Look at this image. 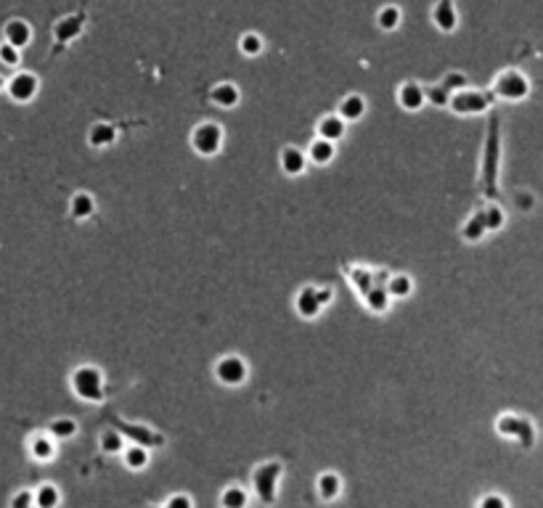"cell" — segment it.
<instances>
[{
    "label": "cell",
    "mask_w": 543,
    "mask_h": 508,
    "mask_svg": "<svg viewBox=\"0 0 543 508\" xmlns=\"http://www.w3.org/2000/svg\"><path fill=\"white\" fill-rule=\"evenodd\" d=\"M400 19H403V11L398 6H382L379 14H376V24L379 29L384 32H395V29L400 27Z\"/></svg>",
    "instance_id": "21"
},
{
    "label": "cell",
    "mask_w": 543,
    "mask_h": 508,
    "mask_svg": "<svg viewBox=\"0 0 543 508\" xmlns=\"http://www.w3.org/2000/svg\"><path fill=\"white\" fill-rule=\"evenodd\" d=\"M3 37H6V43L16 48H24L32 43V27H29L24 19H11L9 24L3 27Z\"/></svg>",
    "instance_id": "10"
},
{
    "label": "cell",
    "mask_w": 543,
    "mask_h": 508,
    "mask_svg": "<svg viewBox=\"0 0 543 508\" xmlns=\"http://www.w3.org/2000/svg\"><path fill=\"white\" fill-rule=\"evenodd\" d=\"M247 376H249V366H247V361L239 358V355H225V358L217 361L215 379L220 381V384H225V387H239V384L247 381Z\"/></svg>",
    "instance_id": "3"
},
{
    "label": "cell",
    "mask_w": 543,
    "mask_h": 508,
    "mask_svg": "<svg viewBox=\"0 0 543 508\" xmlns=\"http://www.w3.org/2000/svg\"><path fill=\"white\" fill-rule=\"evenodd\" d=\"M3 90H6V80H3V77H0V93H3Z\"/></svg>",
    "instance_id": "42"
},
{
    "label": "cell",
    "mask_w": 543,
    "mask_h": 508,
    "mask_svg": "<svg viewBox=\"0 0 543 508\" xmlns=\"http://www.w3.org/2000/svg\"><path fill=\"white\" fill-rule=\"evenodd\" d=\"M77 435V424L72 418H56L51 424V437L53 440H72Z\"/></svg>",
    "instance_id": "25"
},
{
    "label": "cell",
    "mask_w": 543,
    "mask_h": 508,
    "mask_svg": "<svg viewBox=\"0 0 543 508\" xmlns=\"http://www.w3.org/2000/svg\"><path fill=\"white\" fill-rule=\"evenodd\" d=\"M117 140V128L109 122H95L90 133H88V143L93 148H109Z\"/></svg>",
    "instance_id": "15"
},
{
    "label": "cell",
    "mask_w": 543,
    "mask_h": 508,
    "mask_svg": "<svg viewBox=\"0 0 543 508\" xmlns=\"http://www.w3.org/2000/svg\"><path fill=\"white\" fill-rule=\"evenodd\" d=\"M530 93V83L519 72H504L496 80V95L504 101H522Z\"/></svg>",
    "instance_id": "5"
},
{
    "label": "cell",
    "mask_w": 543,
    "mask_h": 508,
    "mask_svg": "<svg viewBox=\"0 0 543 508\" xmlns=\"http://www.w3.org/2000/svg\"><path fill=\"white\" fill-rule=\"evenodd\" d=\"M210 101L220 106V109H234L236 103L242 101V93L234 83H217L212 90H210Z\"/></svg>",
    "instance_id": "12"
},
{
    "label": "cell",
    "mask_w": 543,
    "mask_h": 508,
    "mask_svg": "<svg viewBox=\"0 0 543 508\" xmlns=\"http://www.w3.org/2000/svg\"><path fill=\"white\" fill-rule=\"evenodd\" d=\"M316 294H319V302H321V307H326L331 299H334V291L331 289H316Z\"/></svg>",
    "instance_id": "41"
},
{
    "label": "cell",
    "mask_w": 543,
    "mask_h": 508,
    "mask_svg": "<svg viewBox=\"0 0 543 508\" xmlns=\"http://www.w3.org/2000/svg\"><path fill=\"white\" fill-rule=\"evenodd\" d=\"M480 506H482V508H504L506 500L504 498H496V495H487V498L480 500Z\"/></svg>",
    "instance_id": "40"
},
{
    "label": "cell",
    "mask_w": 543,
    "mask_h": 508,
    "mask_svg": "<svg viewBox=\"0 0 543 508\" xmlns=\"http://www.w3.org/2000/svg\"><path fill=\"white\" fill-rule=\"evenodd\" d=\"M58 500H61V495H58V487H53V484H43V487L35 492V503H38L40 508H53L58 506Z\"/></svg>",
    "instance_id": "27"
},
{
    "label": "cell",
    "mask_w": 543,
    "mask_h": 508,
    "mask_svg": "<svg viewBox=\"0 0 543 508\" xmlns=\"http://www.w3.org/2000/svg\"><path fill=\"white\" fill-rule=\"evenodd\" d=\"M281 477V463H262L254 472V490L260 495L262 503H273L276 500V480Z\"/></svg>",
    "instance_id": "4"
},
{
    "label": "cell",
    "mask_w": 543,
    "mask_h": 508,
    "mask_svg": "<svg viewBox=\"0 0 543 508\" xmlns=\"http://www.w3.org/2000/svg\"><path fill=\"white\" fill-rule=\"evenodd\" d=\"M308 167V154H302L300 148L286 146L281 151V170L286 175H302Z\"/></svg>",
    "instance_id": "14"
},
{
    "label": "cell",
    "mask_w": 543,
    "mask_h": 508,
    "mask_svg": "<svg viewBox=\"0 0 543 508\" xmlns=\"http://www.w3.org/2000/svg\"><path fill=\"white\" fill-rule=\"evenodd\" d=\"M72 389L85 403H101L103 400V376L93 366H83L72 373Z\"/></svg>",
    "instance_id": "1"
},
{
    "label": "cell",
    "mask_w": 543,
    "mask_h": 508,
    "mask_svg": "<svg viewBox=\"0 0 543 508\" xmlns=\"http://www.w3.org/2000/svg\"><path fill=\"white\" fill-rule=\"evenodd\" d=\"M6 90H9L11 101L16 103H29L40 90V83L35 74L29 72H19L16 77H11L9 83H6Z\"/></svg>",
    "instance_id": "6"
},
{
    "label": "cell",
    "mask_w": 543,
    "mask_h": 508,
    "mask_svg": "<svg viewBox=\"0 0 543 508\" xmlns=\"http://www.w3.org/2000/svg\"><path fill=\"white\" fill-rule=\"evenodd\" d=\"M35 503V492H19V495H14V500H11V506L14 508H27Z\"/></svg>",
    "instance_id": "37"
},
{
    "label": "cell",
    "mask_w": 543,
    "mask_h": 508,
    "mask_svg": "<svg viewBox=\"0 0 543 508\" xmlns=\"http://www.w3.org/2000/svg\"><path fill=\"white\" fill-rule=\"evenodd\" d=\"M53 455H56L53 437H35V440H32V458H38V461H51Z\"/></svg>",
    "instance_id": "24"
},
{
    "label": "cell",
    "mask_w": 543,
    "mask_h": 508,
    "mask_svg": "<svg viewBox=\"0 0 543 508\" xmlns=\"http://www.w3.org/2000/svg\"><path fill=\"white\" fill-rule=\"evenodd\" d=\"M443 85H445L448 90H453V88H461V90H464V88H467V77H464V74H448V77L443 80Z\"/></svg>",
    "instance_id": "38"
},
{
    "label": "cell",
    "mask_w": 543,
    "mask_h": 508,
    "mask_svg": "<svg viewBox=\"0 0 543 508\" xmlns=\"http://www.w3.org/2000/svg\"><path fill=\"white\" fill-rule=\"evenodd\" d=\"M345 133H347V122L342 120L339 114H329V117H324V120L319 122L321 138L334 140V143H337L339 138H345Z\"/></svg>",
    "instance_id": "16"
},
{
    "label": "cell",
    "mask_w": 543,
    "mask_h": 508,
    "mask_svg": "<svg viewBox=\"0 0 543 508\" xmlns=\"http://www.w3.org/2000/svg\"><path fill=\"white\" fill-rule=\"evenodd\" d=\"M524 429H527V424L519 421V418H514V416L498 418V432H501V435H522Z\"/></svg>",
    "instance_id": "33"
},
{
    "label": "cell",
    "mask_w": 543,
    "mask_h": 508,
    "mask_svg": "<svg viewBox=\"0 0 543 508\" xmlns=\"http://www.w3.org/2000/svg\"><path fill=\"white\" fill-rule=\"evenodd\" d=\"M390 299H393V296L387 294V289L371 286L366 291V305H368L371 313H387V310H390Z\"/></svg>",
    "instance_id": "23"
},
{
    "label": "cell",
    "mask_w": 543,
    "mask_h": 508,
    "mask_svg": "<svg viewBox=\"0 0 543 508\" xmlns=\"http://www.w3.org/2000/svg\"><path fill=\"white\" fill-rule=\"evenodd\" d=\"M122 445H125V440H122L120 432H103L101 435V447H103V453H122Z\"/></svg>",
    "instance_id": "32"
},
{
    "label": "cell",
    "mask_w": 543,
    "mask_h": 508,
    "mask_svg": "<svg viewBox=\"0 0 543 508\" xmlns=\"http://www.w3.org/2000/svg\"><path fill=\"white\" fill-rule=\"evenodd\" d=\"M69 212H72V217L75 220H88L90 214L95 212V199L90 194H85V191H80V194L72 196V204H69Z\"/></svg>",
    "instance_id": "18"
},
{
    "label": "cell",
    "mask_w": 543,
    "mask_h": 508,
    "mask_svg": "<svg viewBox=\"0 0 543 508\" xmlns=\"http://www.w3.org/2000/svg\"><path fill=\"white\" fill-rule=\"evenodd\" d=\"M334 154H337V148H334V140H326V138H316L310 143V151H308V159L313 165L319 167H326L329 162H334Z\"/></svg>",
    "instance_id": "13"
},
{
    "label": "cell",
    "mask_w": 543,
    "mask_h": 508,
    "mask_svg": "<svg viewBox=\"0 0 543 508\" xmlns=\"http://www.w3.org/2000/svg\"><path fill=\"white\" fill-rule=\"evenodd\" d=\"M220 503H223L225 508H244L249 503V495H247L242 487H228V490L223 492Z\"/></svg>",
    "instance_id": "29"
},
{
    "label": "cell",
    "mask_w": 543,
    "mask_h": 508,
    "mask_svg": "<svg viewBox=\"0 0 543 508\" xmlns=\"http://www.w3.org/2000/svg\"><path fill=\"white\" fill-rule=\"evenodd\" d=\"M353 286H358L361 289V294H366L368 289H371V284H374V278H371V273L368 270H363V268H358V270H353Z\"/></svg>",
    "instance_id": "36"
},
{
    "label": "cell",
    "mask_w": 543,
    "mask_h": 508,
    "mask_svg": "<svg viewBox=\"0 0 543 508\" xmlns=\"http://www.w3.org/2000/svg\"><path fill=\"white\" fill-rule=\"evenodd\" d=\"M239 48H242L244 56H260L265 43H262V37L257 35V32H247V35H242V40H239Z\"/></svg>",
    "instance_id": "28"
},
{
    "label": "cell",
    "mask_w": 543,
    "mask_h": 508,
    "mask_svg": "<svg viewBox=\"0 0 543 508\" xmlns=\"http://www.w3.org/2000/svg\"><path fill=\"white\" fill-rule=\"evenodd\" d=\"M366 114V101H363V95H347L345 101L339 103V117L345 122H356V120H361Z\"/></svg>",
    "instance_id": "19"
},
{
    "label": "cell",
    "mask_w": 543,
    "mask_h": 508,
    "mask_svg": "<svg viewBox=\"0 0 543 508\" xmlns=\"http://www.w3.org/2000/svg\"><path fill=\"white\" fill-rule=\"evenodd\" d=\"M83 16H66L61 21H56V27H53V37H56L58 43H72L80 32H83Z\"/></svg>",
    "instance_id": "17"
},
{
    "label": "cell",
    "mask_w": 543,
    "mask_h": 508,
    "mask_svg": "<svg viewBox=\"0 0 543 508\" xmlns=\"http://www.w3.org/2000/svg\"><path fill=\"white\" fill-rule=\"evenodd\" d=\"M487 103H490V95H485V93L461 90L459 95H450L448 106L459 114H480V111L487 109Z\"/></svg>",
    "instance_id": "7"
},
{
    "label": "cell",
    "mask_w": 543,
    "mask_h": 508,
    "mask_svg": "<svg viewBox=\"0 0 543 508\" xmlns=\"http://www.w3.org/2000/svg\"><path fill=\"white\" fill-rule=\"evenodd\" d=\"M424 95H427V103H432V106H448L450 103V90L445 88V85L424 88Z\"/></svg>",
    "instance_id": "31"
},
{
    "label": "cell",
    "mask_w": 543,
    "mask_h": 508,
    "mask_svg": "<svg viewBox=\"0 0 543 508\" xmlns=\"http://www.w3.org/2000/svg\"><path fill=\"white\" fill-rule=\"evenodd\" d=\"M461 233H464V239H467V241H480V239H482V236L487 233L485 220H482V212L475 214V217H472V220L464 225V231H461Z\"/></svg>",
    "instance_id": "30"
},
{
    "label": "cell",
    "mask_w": 543,
    "mask_h": 508,
    "mask_svg": "<svg viewBox=\"0 0 543 508\" xmlns=\"http://www.w3.org/2000/svg\"><path fill=\"white\" fill-rule=\"evenodd\" d=\"M167 508H191V498L188 495H172L167 500Z\"/></svg>",
    "instance_id": "39"
},
{
    "label": "cell",
    "mask_w": 543,
    "mask_h": 508,
    "mask_svg": "<svg viewBox=\"0 0 543 508\" xmlns=\"http://www.w3.org/2000/svg\"><path fill=\"white\" fill-rule=\"evenodd\" d=\"M0 64L6 66L21 64V48L11 46V43H0Z\"/></svg>",
    "instance_id": "34"
},
{
    "label": "cell",
    "mask_w": 543,
    "mask_h": 508,
    "mask_svg": "<svg viewBox=\"0 0 543 508\" xmlns=\"http://www.w3.org/2000/svg\"><path fill=\"white\" fill-rule=\"evenodd\" d=\"M122 461L128 469L133 472H138V469H146V463H149V450L141 447V445H130V447H122Z\"/></svg>",
    "instance_id": "20"
},
{
    "label": "cell",
    "mask_w": 543,
    "mask_h": 508,
    "mask_svg": "<svg viewBox=\"0 0 543 508\" xmlns=\"http://www.w3.org/2000/svg\"><path fill=\"white\" fill-rule=\"evenodd\" d=\"M411 291H413V281L408 276H393L390 278V284H387V294L398 296V299L408 296Z\"/></svg>",
    "instance_id": "26"
},
{
    "label": "cell",
    "mask_w": 543,
    "mask_h": 508,
    "mask_svg": "<svg viewBox=\"0 0 543 508\" xmlns=\"http://www.w3.org/2000/svg\"><path fill=\"white\" fill-rule=\"evenodd\" d=\"M432 21L440 32H453L459 27V11L453 6V0H438L432 9Z\"/></svg>",
    "instance_id": "8"
},
{
    "label": "cell",
    "mask_w": 543,
    "mask_h": 508,
    "mask_svg": "<svg viewBox=\"0 0 543 508\" xmlns=\"http://www.w3.org/2000/svg\"><path fill=\"white\" fill-rule=\"evenodd\" d=\"M398 103H400L405 111H419L424 109L427 103V95H424V88L419 83H403L400 90H398Z\"/></svg>",
    "instance_id": "9"
},
{
    "label": "cell",
    "mask_w": 543,
    "mask_h": 508,
    "mask_svg": "<svg viewBox=\"0 0 543 508\" xmlns=\"http://www.w3.org/2000/svg\"><path fill=\"white\" fill-rule=\"evenodd\" d=\"M223 128L217 122H202L191 135V146L199 157H215L223 148Z\"/></svg>",
    "instance_id": "2"
},
{
    "label": "cell",
    "mask_w": 543,
    "mask_h": 508,
    "mask_svg": "<svg viewBox=\"0 0 543 508\" xmlns=\"http://www.w3.org/2000/svg\"><path fill=\"white\" fill-rule=\"evenodd\" d=\"M342 492V480H339L337 474H331V472H326V474H321L319 477V495L324 500H334Z\"/></svg>",
    "instance_id": "22"
},
{
    "label": "cell",
    "mask_w": 543,
    "mask_h": 508,
    "mask_svg": "<svg viewBox=\"0 0 543 508\" xmlns=\"http://www.w3.org/2000/svg\"><path fill=\"white\" fill-rule=\"evenodd\" d=\"M294 310H297V315L305 318V321H313V318L321 313V302H319V294H316V286L302 289L300 294H297V299H294Z\"/></svg>",
    "instance_id": "11"
},
{
    "label": "cell",
    "mask_w": 543,
    "mask_h": 508,
    "mask_svg": "<svg viewBox=\"0 0 543 508\" xmlns=\"http://www.w3.org/2000/svg\"><path fill=\"white\" fill-rule=\"evenodd\" d=\"M482 220H485L487 231H498V228H504V212H501L498 207L485 209V212H482Z\"/></svg>",
    "instance_id": "35"
}]
</instances>
